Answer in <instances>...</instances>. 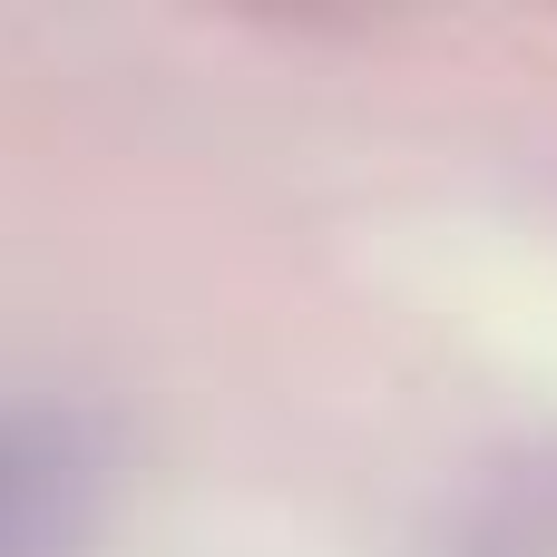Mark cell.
I'll list each match as a JSON object with an SVG mask.
<instances>
[{
    "label": "cell",
    "mask_w": 557,
    "mask_h": 557,
    "mask_svg": "<svg viewBox=\"0 0 557 557\" xmlns=\"http://www.w3.org/2000/svg\"><path fill=\"white\" fill-rule=\"evenodd\" d=\"M108 460L69 411L0 401V557H88Z\"/></svg>",
    "instance_id": "obj_1"
}]
</instances>
